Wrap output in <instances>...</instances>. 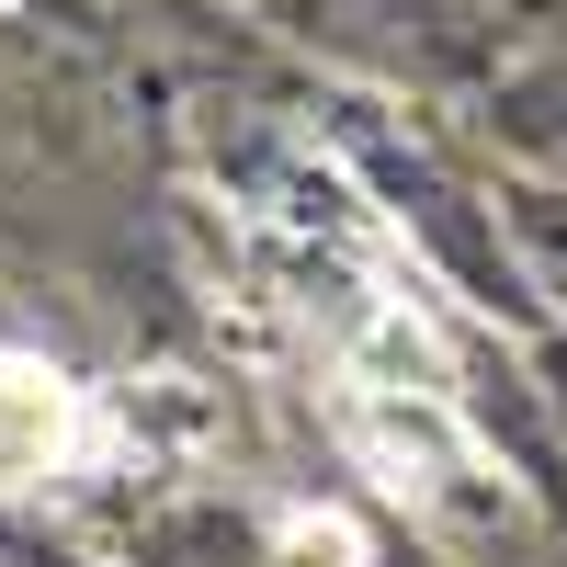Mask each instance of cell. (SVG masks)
<instances>
[{"instance_id":"2","label":"cell","mask_w":567,"mask_h":567,"mask_svg":"<svg viewBox=\"0 0 567 567\" xmlns=\"http://www.w3.org/2000/svg\"><path fill=\"white\" fill-rule=\"evenodd\" d=\"M272 556H284V567H363V534L329 523V511H284V523H272Z\"/></svg>"},{"instance_id":"1","label":"cell","mask_w":567,"mask_h":567,"mask_svg":"<svg viewBox=\"0 0 567 567\" xmlns=\"http://www.w3.org/2000/svg\"><path fill=\"white\" fill-rule=\"evenodd\" d=\"M80 454V386L45 352H0V499L69 477Z\"/></svg>"}]
</instances>
